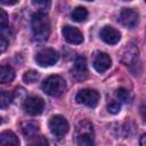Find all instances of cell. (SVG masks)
<instances>
[{"mask_svg":"<svg viewBox=\"0 0 146 146\" xmlns=\"http://www.w3.org/2000/svg\"><path fill=\"white\" fill-rule=\"evenodd\" d=\"M32 32L36 41H46L50 34V22L44 13L38 11L32 16Z\"/></svg>","mask_w":146,"mask_h":146,"instance_id":"6da1fadb","label":"cell"},{"mask_svg":"<svg viewBox=\"0 0 146 146\" xmlns=\"http://www.w3.org/2000/svg\"><path fill=\"white\" fill-rule=\"evenodd\" d=\"M66 88L64 79L59 75H50L42 82V90L44 94L51 97L60 96Z\"/></svg>","mask_w":146,"mask_h":146,"instance_id":"7a4b0ae2","label":"cell"},{"mask_svg":"<svg viewBox=\"0 0 146 146\" xmlns=\"http://www.w3.org/2000/svg\"><path fill=\"white\" fill-rule=\"evenodd\" d=\"M76 143L83 146H89L94 144L92 124L89 121L84 120L79 122L76 128Z\"/></svg>","mask_w":146,"mask_h":146,"instance_id":"3957f363","label":"cell"},{"mask_svg":"<svg viewBox=\"0 0 146 146\" xmlns=\"http://www.w3.org/2000/svg\"><path fill=\"white\" fill-rule=\"evenodd\" d=\"M68 128L70 125H68L67 120L62 115H54L49 120V129H50V132L55 137L60 138L65 136L68 131Z\"/></svg>","mask_w":146,"mask_h":146,"instance_id":"277c9868","label":"cell"},{"mask_svg":"<svg viewBox=\"0 0 146 146\" xmlns=\"http://www.w3.org/2000/svg\"><path fill=\"white\" fill-rule=\"evenodd\" d=\"M58 58H59L58 52L55 49H51V48L41 49L35 55V62L42 67L55 65L58 62Z\"/></svg>","mask_w":146,"mask_h":146,"instance_id":"5b68a950","label":"cell"},{"mask_svg":"<svg viewBox=\"0 0 146 146\" xmlns=\"http://www.w3.org/2000/svg\"><path fill=\"white\" fill-rule=\"evenodd\" d=\"M75 100L88 107H96L99 102V94L94 89H82L76 94Z\"/></svg>","mask_w":146,"mask_h":146,"instance_id":"8992f818","label":"cell"},{"mask_svg":"<svg viewBox=\"0 0 146 146\" xmlns=\"http://www.w3.org/2000/svg\"><path fill=\"white\" fill-rule=\"evenodd\" d=\"M43 107H44L43 99L36 96L27 97L23 103L24 111L30 115H39L40 113H42Z\"/></svg>","mask_w":146,"mask_h":146,"instance_id":"52a82bcc","label":"cell"},{"mask_svg":"<svg viewBox=\"0 0 146 146\" xmlns=\"http://www.w3.org/2000/svg\"><path fill=\"white\" fill-rule=\"evenodd\" d=\"M120 21L125 27L133 29L139 22V14L132 8H124L120 14Z\"/></svg>","mask_w":146,"mask_h":146,"instance_id":"ba28073f","label":"cell"},{"mask_svg":"<svg viewBox=\"0 0 146 146\" xmlns=\"http://www.w3.org/2000/svg\"><path fill=\"white\" fill-rule=\"evenodd\" d=\"M62 33H63L64 39H65L68 43H72V44H80V43L83 42V34H82V32H81L79 29H76V27L66 25V26L63 27Z\"/></svg>","mask_w":146,"mask_h":146,"instance_id":"9c48e42d","label":"cell"},{"mask_svg":"<svg viewBox=\"0 0 146 146\" xmlns=\"http://www.w3.org/2000/svg\"><path fill=\"white\" fill-rule=\"evenodd\" d=\"M100 39L107 44H116L121 39V33L112 26H104L100 30Z\"/></svg>","mask_w":146,"mask_h":146,"instance_id":"30bf717a","label":"cell"},{"mask_svg":"<svg viewBox=\"0 0 146 146\" xmlns=\"http://www.w3.org/2000/svg\"><path fill=\"white\" fill-rule=\"evenodd\" d=\"M111 64H112V59L106 52H98L95 56L94 62H92L94 68L99 73L107 71L111 67Z\"/></svg>","mask_w":146,"mask_h":146,"instance_id":"8fae6325","label":"cell"},{"mask_svg":"<svg viewBox=\"0 0 146 146\" xmlns=\"http://www.w3.org/2000/svg\"><path fill=\"white\" fill-rule=\"evenodd\" d=\"M73 75L76 79H84V76L87 75V62L86 58L80 56L76 58L75 63H74V70H73Z\"/></svg>","mask_w":146,"mask_h":146,"instance_id":"7c38bea8","label":"cell"},{"mask_svg":"<svg viewBox=\"0 0 146 146\" xmlns=\"http://www.w3.org/2000/svg\"><path fill=\"white\" fill-rule=\"evenodd\" d=\"M0 144L8 145V146L9 145L17 146V145H19V139L15 135V132H13L11 130H6L0 133Z\"/></svg>","mask_w":146,"mask_h":146,"instance_id":"4fadbf2b","label":"cell"},{"mask_svg":"<svg viewBox=\"0 0 146 146\" xmlns=\"http://www.w3.org/2000/svg\"><path fill=\"white\" fill-rule=\"evenodd\" d=\"M15 78V71L9 65H0V83L11 82Z\"/></svg>","mask_w":146,"mask_h":146,"instance_id":"5bb4252c","label":"cell"},{"mask_svg":"<svg viewBox=\"0 0 146 146\" xmlns=\"http://www.w3.org/2000/svg\"><path fill=\"white\" fill-rule=\"evenodd\" d=\"M22 131L26 137H35L39 131V125L35 122H24L22 123Z\"/></svg>","mask_w":146,"mask_h":146,"instance_id":"9a60e30c","label":"cell"},{"mask_svg":"<svg viewBox=\"0 0 146 146\" xmlns=\"http://www.w3.org/2000/svg\"><path fill=\"white\" fill-rule=\"evenodd\" d=\"M87 17H88V10L84 7H76L72 13V19L78 23L86 21Z\"/></svg>","mask_w":146,"mask_h":146,"instance_id":"2e32d148","label":"cell"},{"mask_svg":"<svg viewBox=\"0 0 146 146\" xmlns=\"http://www.w3.org/2000/svg\"><path fill=\"white\" fill-rule=\"evenodd\" d=\"M39 78H40V74H39L36 71L31 70V71H27V72L24 73V75H23V81H24L25 83H34V82H36V81L39 80Z\"/></svg>","mask_w":146,"mask_h":146,"instance_id":"e0dca14e","label":"cell"},{"mask_svg":"<svg viewBox=\"0 0 146 146\" xmlns=\"http://www.w3.org/2000/svg\"><path fill=\"white\" fill-rule=\"evenodd\" d=\"M11 103V95L7 92H0V108H6Z\"/></svg>","mask_w":146,"mask_h":146,"instance_id":"ac0fdd59","label":"cell"},{"mask_svg":"<svg viewBox=\"0 0 146 146\" xmlns=\"http://www.w3.org/2000/svg\"><path fill=\"white\" fill-rule=\"evenodd\" d=\"M116 96H117V98H119L121 102H123V103H127V102L129 100V92H128V90L124 89V88L117 89V90H116Z\"/></svg>","mask_w":146,"mask_h":146,"instance_id":"d6986e66","label":"cell"},{"mask_svg":"<svg viewBox=\"0 0 146 146\" xmlns=\"http://www.w3.org/2000/svg\"><path fill=\"white\" fill-rule=\"evenodd\" d=\"M8 27V15L3 9H0V30Z\"/></svg>","mask_w":146,"mask_h":146,"instance_id":"ffe728a7","label":"cell"},{"mask_svg":"<svg viewBox=\"0 0 146 146\" xmlns=\"http://www.w3.org/2000/svg\"><path fill=\"white\" fill-rule=\"evenodd\" d=\"M107 110H108L110 113L116 114V113H119V112L121 111V104H120L119 102H113V103H111V104L107 106Z\"/></svg>","mask_w":146,"mask_h":146,"instance_id":"44dd1931","label":"cell"},{"mask_svg":"<svg viewBox=\"0 0 146 146\" xmlns=\"http://www.w3.org/2000/svg\"><path fill=\"white\" fill-rule=\"evenodd\" d=\"M32 3H33V6H35L40 9H44L46 7L49 6L50 0H32Z\"/></svg>","mask_w":146,"mask_h":146,"instance_id":"7402d4cb","label":"cell"},{"mask_svg":"<svg viewBox=\"0 0 146 146\" xmlns=\"http://www.w3.org/2000/svg\"><path fill=\"white\" fill-rule=\"evenodd\" d=\"M30 145H48V140L42 138V137H38V139H34L32 141H29Z\"/></svg>","mask_w":146,"mask_h":146,"instance_id":"603a6c76","label":"cell"},{"mask_svg":"<svg viewBox=\"0 0 146 146\" xmlns=\"http://www.w3.org/2000/svg\"><path fill=\"white\" fill-rule=\"evenodd\" d=\"M6 48H7V40L2 35H0V54H2L6 50Z\"/></svg>","mask_w":146,"mask_h":146,"instance_id":"cb8c5ba5","label":"cell"},{"mask_svg":"<svg viewBox=\"0 0 146 146\" xmlns=\"http://www.w3.org/2000/svg\"><path fill=\"white\" fill-rule=\"evenodd\" d=\"M19 0H0V3L2 5H6V6H13V5H16Z\"/></svg>","mask_w":146,"mask_h":146,"instance_id":"d4e9b609","label":"cell"},{"mask_svg":"<svg viewBox=\"0 0 146 146\" xmlns=\"http://www.w3.org/2000/svg\"><path fill=\"white\" fill-rule=\"evenodd\" d=\"M144 139H145V135H143V138H141V145H145V143H144Z\"/></svg>","mask_w":146,"mask_h":146,"instance_id":"484cf974","label":"cell"},{"mask_svg":"<svg viewBox=\"0 0 146 146\" xmlns=\"http://www.w3.org/2000/svg\"><path fill=\"white\" fill-rule=\"evenodd\" d=\"M1 123H2V117L0 116V124H1Z\"/></svg>","mask_w":146,"mask_h":146,"instance_id":"4316f807","label":"cell"},{"mask_svg":"<svg viewBox=\"0 0 146 146\" xmlns=\"http://www.w3.org/2000/svg\"><path fill=\"white\" fill-rule=\"evenodd\" d=\"M86 1H94V0H86Z\"/></svg>","mask_w":146,"mask_h":146,"instance_id":"83f0119b","label":"cell"},{"mask_svg":"<svg viewBox=\"0 0 146 146\" xmlns=\"http://www.w3.org/2000/svg\"><path fill=\"white\" fill-rule=\"evenodd\" d=\"M125 1H130V0H125Z\"/></svg>","mask_w":146,"mask_h":146,"instance_id":"f1b7e54d","label":"cell"}]
</instances>
